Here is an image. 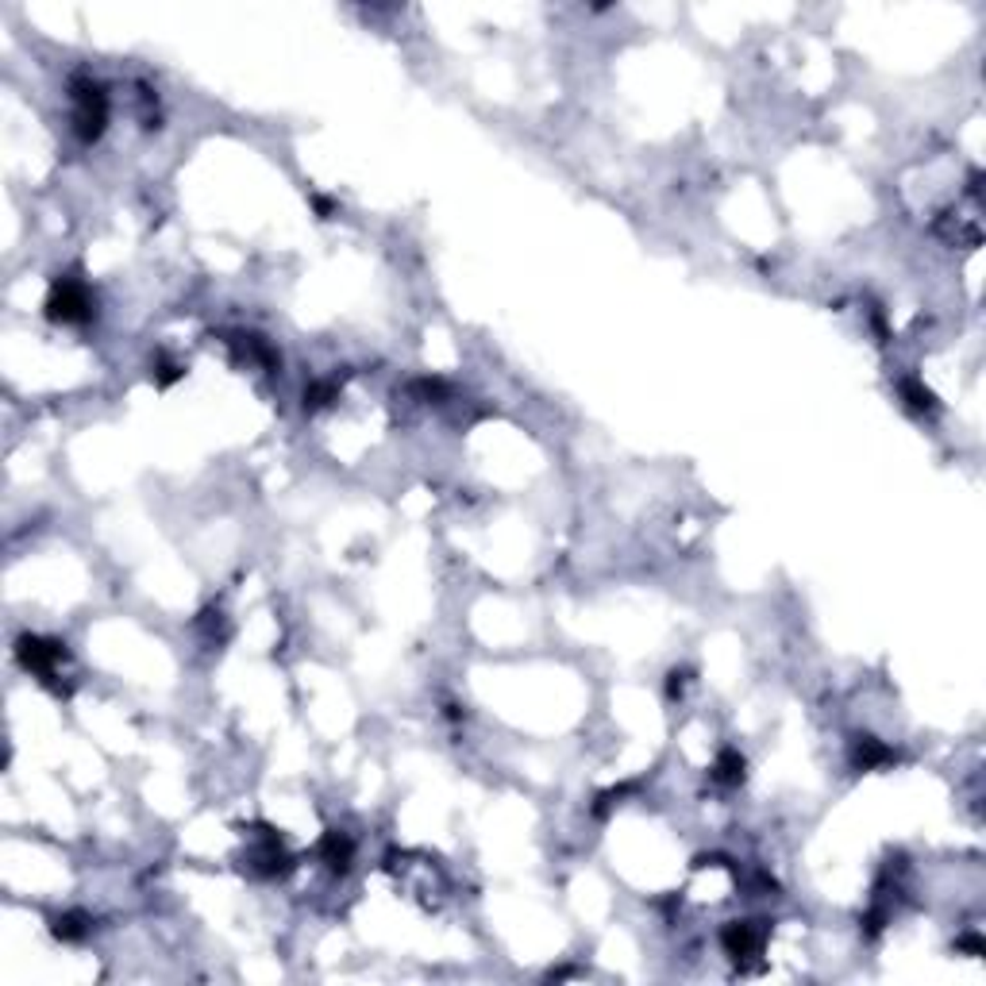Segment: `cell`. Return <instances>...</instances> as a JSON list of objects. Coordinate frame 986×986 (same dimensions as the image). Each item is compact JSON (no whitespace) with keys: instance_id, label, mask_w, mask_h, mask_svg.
<instances>
[{"instance_id":"1","label":"cell","mask_w":986,"mask_h":986,"mask_svg":"<svg viewBox=\"0 0 986 986\" xmlns=\"http://www.w3.org/2000/svg\"><path fill=\"white\" fill-rule=\"evenodd\" d=\"M69 100H74V132L81 143H97L108 124V92L97 77L77 74L69 81Z\"/></svg>"},{"instance_id":"2","label":"cell","mask_w":986,"mask_h":986,"mask_svg":"<svg viewBox=\"0 0 986 986\" xmlns=\"http://www.w3.org/2000/svg\"><path fill=\"white\" fill-rule=\"evenodd\" d=\"M92 293L85 282L77 277H58L51 285V297H46V317L54 324H89L92 320Z\"/></svg>"},{"instance_id":"3","label":"cell","mask_w":986,"mask_h":986,"mask_svg":"<svg viewBox=\"0 0 986 986\" xmlns=\"http://www.w3.org/2000/svg\"><path fill=\"white\" fill-rule=\"evenodd\" d=\"M16 659L23 663V670H31V675H39L43 682H51L54 670L62 667V659H66V644L28 632V636H20V640H16Z\"/></svg>"},{"instance_id":"4","label":"cell","mask_w":986,"mask_h":986,"mask_svg":"<svg viewBox=\"0 0 986 986\" xmlns=\"http://www.w3.org/2000/svg\"><path fill=\"white\" fill-rule=\"evenodd\" d=\"M763 941H767V929H763L759 921H733V925H725V933H721L725 952H728V956H736V959L759 956Z\"/></svg>"},{"instance_id":"5","label":"cell","mask_w":986,"mask_h":986,"mask_svg":"<svg viewBox=\"0 0 986 986\" xmlns=\"http://www.w3.org/2000/svg\"><path fill=\"white\" fill-rule=\"evenodd\" d=\"M320 860L328 863L335 875H347V867H351V860H355V844H351V837H347V832H340V829H332L328 837L320 840Z\"/></svg>"},{"instance_id":"6","label":"cell","mask_w":986,"mask_h":986,"mask_svg":"<svg viewBox=\"0 0 986 986\" xmlns=\"http://www.w3.org/2000/svg\"><path fill=\"white\" fill-rule=\"evenodd\" d=\"M855 763H860L863 771L886 767V763H894V748H886L883 740H875V736H863L860 744H855Z\"/></svg>"},{"instance_id":"7","label":"cell","mask_w":986,"mask_h":986,"mask_svg":"<svg viewBox=\"0 0 986 986\" xmlns=\"http://www.w3.org/2000/svg\"><path fill=\"white\" fill-rule=\"evenodd\" d=\"M744 756H740L736 748H725L721 756H717V763H713V779L721 782V786H740L744 782Z\"/></svg>"},{"instance_id":"8","label":"cell","mask_w":986,"mask_h":986,"mask_svg":"<svg viewBox=\"0 0 986 986\" xmlns=\"http://www.w3.org/2000/svg\"><path fill=\"white\" fill-rule=\"evenodd\" d=\"M89 929H92V918H89V913H81V910L62 913V918L54 921V936H58V941H69V944L85 941Z\"/></svg>"},{"instance_id":"9","label":"cell","mask_w":986,"mask_h":986,"mask_svg":"<svg viewBox=\"0 0 986 986\" xmlns=\"http://www.w3.org/2000/svg\"><path fill=\"white\" fill-rule=\"evenodd\" d=\"M898 389H902V397H906L910 409H918V413H936V397H933V389H925L921 381L906 378Z\"/></svg>"},{"instance_id":"10","label":"cell","mask_w":986,"mask_h":986,"mask_svg":"<svg viewBox=\"0 0 986 986\" xmlns=\"http://www.w3.org/2000/svg\"><path fill=\"white\" fill-rule=\"evenodd\" d=\"M332 397H335L332 381H312V386L305 389V409H320V405H328Z\"/></svg>"},{"instance_id":"11","label":"cell","mask_w":986,"mask_h":986,"mask_svg":"<svg viewBox=\"0 0 986 986\" xmlns=\"http://www.w3.org/2000/svg\"><path fill=\"white\" fill-rule=\"evenodd\" d=\"M181 374H185V370H181L178 363H158V366H155V381H158L162 389H166V386H173V381H178Z\"/></svg>"},{"instance_id":"12","label":"cell","mask_w":986,"mask_h":986,"mask_svg":"<svg viewBox=\"0 0 986 986\" xmlns=\"http://www.w3.org/2000/svg\"><path fill=\"white\" fill-rule=\"evenodd\" d=\"M682 686H686V670H670V675H667V693H670V698H678Z\"/></svg>"}]
</instances>
